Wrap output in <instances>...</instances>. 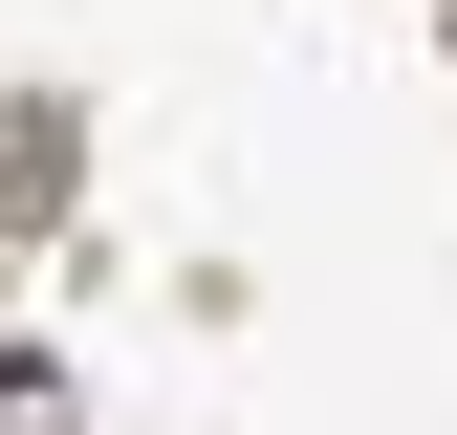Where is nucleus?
<instances>
[{"instance_id":"obj_1","label":"nucleus","mask_w":457,"mask_h":435,"mask_svg":"<svg viewBox=\"0 0 457 435\" xmlns=\"http://www.w3.org/2000/svg\"><path fill=\"white\" fill-rule=\"evenodd\" d=\"M66 196V109H0V218H44Z\"/></svg>"}]
</instances>
